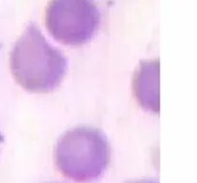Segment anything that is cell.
Instances as JSON below:
<instances>
[{
	"mask_svg": "<svg viewBox=\"0 0 197 183\" xmlns=\"http://www.w3.org/2000/svg\"><path fill=\"white\" fill-rule=\"evenodd\" d=\"M11 69L19 85L31 92H49L64 79L67 61L50 45L35 24L26 28L14 44Z\"/></svg>",
	"mask_w": 197,
	"mask_h": 183,
	"instance_id": "6da1fadb",
	"label": "cell"
},
{
	"mask_svg": "<svg viewBox=\"0 0 197 183\" xmlns=\"http://www.w3.org/2000/svg\"><path fill=\"white\" fill-rule=\"evenodd\" d=\"M111 159V149L104 134L90 127L67 131L55 149L57 169L67 178L87 183L99 178Z\"/></svg>",
	"mask_w": 197,
	"mask_h": 183,
	"instance_id": "7a4b0ae2",
	"label": "cell"
},
{
	"mask_svg": "<svg viewBox=\"0 0 197 183\" xmlns=\"http://www.w3.org/2000/svg\"><path fill=\"white\" fill-rule=\"evenodd\" d=\"M46 27L64 44H85L96 34L100 14L93 0H52L46 9Z\"/></svg>",
	"mask_w": 197,
	"mask_h": 183,
	"instance_id": "3957f363",
	"label": "cell"
},
{
	"mask_svg": "<svg viewBox=\"0 0 197 183\" xmlns=\"http://www.w3.org/2000/svg\"><path fill=\"white\" fill-rule=\"evenodd\" d=\"M159 76L158 61H145L140 64L134 79V92L138 103L153 112L160 110Z\"/></svg>",
	"mask_w": 197,
	"mask_h": 183,
	"instance_id": "277c9868",
	"label": "cell"
},
{
	"mask_svg": "<svg viewBox=\"0 0 197 183\" xmlns=\"http://www.w3.org/2000/svg\"><path fill=\"white\" fill-rule=\"evenodd\" d=\"M136 183H154V182H151V181H141V182H136Z\"/></svg>",
	"mask_w": 197,
	"mask_h": 183,
	"instance_id": "5b68a950",
	"label": "cell"
}]
</instances>
